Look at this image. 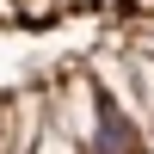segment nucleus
Segmentation results:
<instances>
[{"label":"nucleus","instance_id":"1","mask_svg":"<svg viewBox=\"0 0 154 154\" xmlns=\"http://www.w3.org/2000/svg\"><path fill=\"white\" fill-rule=\"evenodd\" d=\"M130 130H123V117H117V105H111L105 93H99V154H130Z\"/></svg>","mask_w":154,"mask_h":154}]
</instances>
